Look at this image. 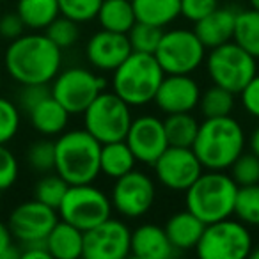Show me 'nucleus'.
Returning <instances> with one entry per match:
<instances>
[{
    "mask_svg": "<svg viewBox=\"0 0 259 259\" xmlns=\"http://www.w3.org/2000/svg\"><path fill=\"white\" fill-rule=\"evenodd\" d=\"M6 71L20 85L50 83L62 66V50L47 34H22L11 41L4 55Z\"/></svg>",
    "mask_w": 259,
    "mask_h": 259,
    "instance_id": "1",
    "label": "nucleus"
},
{
    "mask_svg": "<svg viewBox=\"0 0 259 259\" xmlns=\"http://www.w3.org/2000/svg\"><path fill=\"white\" fill-rule=\"evenodd\" d=\"M245 144L243 126L231 115H224L204 119L199 124L192 149L206 170H227L245 151Z\"/></svg>",
    "mask_w": 259,
    "mask_h": 259,
    "instance_id": "2",
    "label": "nucleus"
},
{
    "mask_svg": "<svg viewBox=\"0 0 259 259\" xmlns=\"http://www.w3.org/2000/svg\"><path fill=\"white\" fill-rule=\"evenodd\" d=\"M101 142L85 128L62 132L55 141V170L69 185L94 183L100 170Z\"/></svg>",
    "mask_w": 259,
    "mask_h": 259,
    "instance_id": "3",
    "label": "nucleus"
},
{
    "mask_svg": "<svg viewBox=\"0 0 259 259\" xmlns=\"http://www.w3.org/2000/svg\"><path fill=\"white\" fill-rule=\"evenodd\" d=\"M238 185L226 170H202L185 192V204L199 220L213 224L233 217Z\"/></svg>",
    "mask_w": 259,
    "mask_h": 259,
    "instance_id": "4",
    "label": "nucleus"
},
{
    "mask_svg": "<svg viewBox=\"0 0 259 259\" xmlns=\"http://www.w3.org/2000/svg\"><path fill=\"white\" fill-rule=\"evenodd\" d=\"M163 69L153 54L132 52L119 68L112 71V91L130 107H144L153 103L162 83Z\"/></svg>",
    "mask_w": 259,
    "mask_h": 259,
    "instance_id": "5",
    "label": "nucleus"
},
{
    "mask_svg": "<svg viewBox=\"0 0 259 259\" xmlns=\"http://www.w3.org/2000/svg\"><path fill=\"white\" fill-rule=\"evenodd\" d=\"M83 128L101 144L124 141L134 121L132 107L114 91H103L83 110Z\"/></svg>",
    "mask_w": 259,
    "mask_h": 259,
    "instance_id": "6",
    "label": "nucleus"
},
{
    "mask_svg": "<svg viewBox=\"0 0 259 259\" xmlns=\"http://www.w3.org/2000/svg\"><path fill=\"white\" fill-rule=\"evenodd\" d=\"M204 62L211 82L233 94H240L257 73V59L252 57L234 41L211 48Z\"/></svg>",
    "mask_w": 259,
    "mask_h": 259,
    "instance_id": "7",
    "label": "nucleus"
},
{
    "mask_svg": "<svg viewBox=\"0 0 259 259\" xmlns=\"http://www.w3.org/2000/svg\"><path fill=\"white\" fill-rule=\"evenodd\" d=\"M254 240L248 226L238 219H224L206 224L195 254L201 259H245L250 255Z\"/></svg>",
    "mask_w": 259,
    "mask_h": 259,
    "instance_id": "8",
    "label": "nucleus"
},
{
    "mask_svg": "<svg viewBox=\"0 0 259 259\" xmlns=\"http://www.w3.org/2000/svg\"><path fill=\"white\" fill-rule=\"evenodd\" d=\"M155 59L165 75H192L206 59V47L190 29H172L162 34Z\"/></svg>",
    "mask_w": 259,
    "mask_h": 259,
    "instance_id": "9",
    "label": "nucleus"
},
{
    "mask_svg": "<svg viewBox=\"0 0 259 259\" xmlns=\"http://www.w3.org/2000/svg\"><path fill=\"white\" fill-rule=\"evenodd\" d=\"M110 197L93 183L69 185L61 206L59 219L73 224L80 231H87L112 217Z\"/></svg>",
    "mask_w": 259,
    "mask_h": 259,
    "instance_id": "10",
    "label": "nucleus"
},
{
    "mask_svg": "<svg viewBox=\"0 0 259 259\" xmlns=\"http://www.w3.org/2000/svg\"><path fill=\"white\" fill-rule=\"evenodd\" d=\"M50 83L52 96L71 115L83 114V110L107 87V80L103 76L80 66L59 71Z\"/></svg>",
    "mask_w": 259,
    "mask_h": 259,
    "instance_id": "11",
    "label": "nucleus"
},
{
    "mask_svg": "<svg viewBox=\"0 0 259 259\" xmlns=\"http://www.w3.org/2000/svg\"><path fill=\"white\" fill-rule=\"evenodd\" d=\"M156 199L155 181L142 170H130L114 180L110 202L112 209L124 219H141L153 208Z\"/></svg>",
    "mask_w": 259,
    "mask_h": 259,
    "instance_id": "12",
    "label": "nucleus"
},
{
    "mask_svg": "<svg viewBox=\"0 0 259 259\" xmlns=\"http://www.w3.org/2000/svg\"><path fill=\"white\" fill-rule=\"evenodd\" d=\"M151 167L158 183L172 192H187L204 170L194 149L176 146H169Z\"/></svg>",
    "mask_w": 259,
    "mask_h": 259,
    "instance_id": "13",
    "label": "nucleus"
},
{
    "mask_svg": "<svg viewBox=\"0 0 259 259\" xmlns=\"http://www.w3.org/2000/svg\"><path fill=\"white\" fill-rule=\"evenodd\" d=\"M132 229L122 220L107 219L98 226L83 231L85 259H124L130 255Z\"/></svg>",
    "mask_w": 259,
    "mask_h": 259,
    "instance_id": "14",
    "label": "nucleus"
},
{
    "mask_svg": "<svg viewBox=\"0 0 259 259\" xmlns=\"http://www.w3.org/2000/svg\"><path fill=\"white\" fill-rule=\"evenodd\" d=\"M57 222V209L43 204L37 199L18 204L9 213L8 219V226L11 229L13 238L18 240L22 245L29 243V241L45 240Z\"/></svg>",
    "mask_w": 259,
    "mask_h": 259,
    "instance_id": "15",
    "label": "nucleus"
},
{
    "mask_svg": "<svg viewBox=\"0 0 259 259\" xmlns=\"http://www.w3.org/2000/svg\"><path fill=\"white\" fill-rule=\"evenodd\" d=\"M124 141L135 155L137 162L146 163V165H153L158 160V156L169 148L163 121L151 114L134 117Z\"/></svg>",
    "mask_w": 259,
    "mask_h": 259,
    "instance_id": "16",
    "label": "nucleus"
},
{
    "mask_svg": "<svg viewBox=\"0 0 259 259\" xmlns=\"http://www.w3.org/2000/svg\"><path fill=\"white\" fill-rule=\"evenodd\" d=\"M201 87L190 75H165L153 103L163 114H181L197 108Z\"/></svg>",
    "mask_w": 259,
    "mask_h": 259,
    "instance_id": "17",
    "label": "nucleus"
},
{
    "mask_svg": "<svg viewBox=\"0 0 259 259\" xmlns=\"http://www.w3.org/2000/svg\"><path fill=\"white\" fill-rule=\"evenodd\" d=\"M132 45L126 34L110 32V30H98L91 36L85 45V57L100 71H114L115 68L126 61L132 54Z\"/></svg>",
    "mask_w": 259,
    "mask_h": 259,
    "instance_id": "18",
    "label": "nucleus"
},
{
    "mask_svg": "<svg viewBox=\"0 0 259 259\" xmlns=\"http://www.w3.org/2000/svg\"><path fill=\"white\" fill-rule=\"evenodd\" d=\"M174 252L165 229L158 224H142L132 231L130 254L137 259H169Z\"/></svg>",
    "mask_w": 259,
    "mask_h": 259,
    "instance_id": "19",
    "label": "nucleus"
},
{
    "mask_svg": "<svg viewBox=\"0 0 259 259\" xmlns=\"http://www.w3.org/2000/svg\"><path fill=\"white\" fill-rule=\"evenodd\" d=\"M236 13L231 8H217L208 16L195 22L194 32L206 47V50H211L215 47L233 41L234 23H236Z\"/></svg>",
    "mask_w": 259,
    "mask_h": 259,
    "instance_id": "20",
    "label": "nucleus"
},
{
    "mask_svg": "<svg viewBox=\"0 0 259 259\" xmlns=\"http://www.w3.org/2000/svg\"><path fill=\"white\" fill-rule=\"evenodd\" d=\"M206 224L202 220H199L188 209H181L169 217L167 224L163 226L169 238L170 245L174 247V250H195V245L201 240V234L204 231Z\"/></svg>",
    "mask_w": 259,
    "mask_h": 259,
    "instance_id": "21",
    "label": "nucleus"
},
{
    "mask_svg": "<svg viewBox=\"0 0 259 259\" xmlns=\"http://www.w3.org/2000/svg\"><path fill=\"white\" fill-rule=\"evenodd\" d=\"M69 115L71 114L52 94L29 112L30 124L45 137H59L62 132H66Z\"/></svg>",
    "mask_w": 259,
    "mask_h": 259,
    "instance_id": "22",
    "label": "nucleus"
},
{
    "mask_svg": "<svg viewBox=\"0 0 259 259\" xmlns=\"http://www.w3.org/2000/svg\"><path fill=\"white\" fill-rule=\"evenodd\" d=\"M50 257L55 259H76L82 257L83 252V231L73 224L61 220L45 238Z\"/></svg>",
    "mask_w": 259,
    "mask_h": 259,
    "instance_id": "23",
    "label": "nucleus"
},
{
    "mask_svg": "<svg viewBox=\"0 0 259 259\" xmlns=\"http://www.w3.org/2000/svg\"><path fill=\"white\" fill-rule=\"evenodd\" d=\"M137 158L132 153L126 141H115L101 144V155H100V170L107 178L117 180V178L128 174L130 170L135 169Z\"/></svg>",
    "mask_w": 259,
    "mask_h": 259,
    "instance_id": "24",
    "label": "nucleus"
},
{
    "mask_svg": "<svg viewBox=\"0 0 259 259\" xmlns=\"http://www.w3.org/2000/svg\"><path fill=\"white\" fill-rule=\"evenodd\" d=\"M96 20L101 29L119 34H128L137 22L132 0H103Z\"/></svg>",
    "mask_w": 259,
    "mask_h": 259,
    "instance_id": "25",
    "label": "nucleus"
},
{
    "mask_svg": "<svg viewBox=\"0 0 259 259\" xmlns=\"http://www.w3.org/2000/svg\"><path fill=\"white\" fill-rule=\"evenodd\" d=\"M181 0H132L137 22L167 27L180 16Z\"/></svg>",
    "mask_w": 259,
    "mask_h": 259,
    "instance_id": "26",
    "label": "nucleus"
},
{
    "mask_svg": "<svg viewBox=\"0 0 259 259\" xmlns=\"http://www.w3.org/2000/svg\"><path fill=\"white\" fill-rule=\"evenodd\" d=\"M16 13L30 30H45L61 15L57 0H18Z\"/></svg>",
    "mask_w": 259,
    "mask_h": 259,
    "instance_id": "27",
    "label": "nucleus"
},
{
    "mask_svg": "<svg viewBox=\"0 0 259 259\" xmlns=\"http://www.w3.org/2000/svg\"><path fill=\"white\" fill-rule=\"evenodd\" d=\"M199 124L201 122L192 115V112H181V114H167L163 119L165 137L169 146L176 148H192L197 137Z\"/></svg>",
    "mask_w": 259,
    "mask_h": 259,
    "instance_id": "28",
    "label": "nucleus"
},
{
    "mask_svg": "<svg viewBox=\"0 0 259 259\" xmlns=\"http://www.w3.org/2000/svg\"><path fill=\"white\" fill-rule=\"evenodd\" d=\"M233 41L259 61V11L250 8L236 13Z\"/></svg>",
    "mask_w": 259,
    "mask_h": 259,
    "instance_id": "29",
    "label": "nucleus"
},
{
    "mask_svg": "<svg viewBox=\"0 0 259 259\" xmlns=\"http://www.w3.org/2000/svg\"><path fill=\"white\" fill-rule=\"evenodd\" d=\"M234 96L231 91L224 89L220 85L213 83L211 87L201 93V100H199V110L204 115V119L209 117H224V115H231L234 110Z\"/></svg>",
    "mask_w": 259,
    "mask_h": 259,
    "instance_id": "30",
    "label": "nucleus"
},
{
    "mask_svg": "<svg viewBox=\"0 0 259 259\" xmlns=\"http://www.w3.org/2000/svg\"><path fill=\"white\" fill-rule=\"evenodd\" d=\"M233 215L248 227H259V183L238 187Z\"/></svg>",
    "mask_w": 259,
    "mask_h": 259,
    "instance_id": "31",
    "label": "nucleus"
},
{
    "mask_svg": "<svg viewBox=\"0 0 259 259\" xmlns=\"http://www.w3.org/2000/svg\"><path fill=\"white\" fill-rule=\"evenodd\" d=\"M69 188V183L66 180H62L57 172L43 176L34 187V199H37L43 204L50 206V208L57 209L61 206L62 199H64L66 192Z\"/></svg>",
    "mask_w": 259,
    "mask_h": 259,
    "instance_id": "32",
    "label": "nucleus"
},
{
    "mask_svg": "<svg viewBox=\"0 0 259 259\" xmlns=\"http://www.w3.org/2000/svg\"><path fill=\"white\" fill-rule=\"evenodd\" d=\"M163 29L162 27L151 25V23L135 22V25L130 29L128 41L132 45L134 52H142V54H155L160 39H162Z\"/></svg>",
    "mask_w": 259,
    "mask_h": 259,
    "instance_id": "33",
    "label": "nucleus"
},
{
    "mask_svg": "<svg viewBox=\"0 0 259 259\" xmlns=\"http://www.w3.org/2000/svg\"><path fill=\"white\" fill-rule=\"evenodd\" d=\"M45 34H47L52 43L57 45L61 50H66V48H71L73 45L78 41L80 29L76 22L59 15L57 18L45 29Z\"/></svg>",
    "mask_w": 259,
    "mask_h": 259,
    "instance_id": "34",
    "label": "nucleus"
},
{
    "mask_svg": "<svg viewBox=\"0 0 259 259\" xmlns=\"http://www.w3.org/2000/svg\"><path fill=\"white\" fill-rule=\"evenodd\" d=\"M27 162L36 172L47 174L55 170V142L50 139L32 142L27 151Z\"/></svg>",
    "mask_w": 259,
    "mask_h": 259,
    "instance_id": "35",
    "label": "nucleus"
},
{
    "mask_svg": "<svg viewBox=\"0 0 259 259\" xmlns=\"http://www.w3.org/2000/svg\"><path fill=\"white\" fill-rule=\"evenodd\" d=\"M231 178L238 187H247V185H257L259 183V156L252 151L241 153L233 165L229 167Z\"/></svg>",
    "mask_w": 259,
    "mask_h": 259,
    "instance_id": "36",
    "label": "nucleus"
},
{
    "mask_svg": "<svg viewBox=\"0 0 259 259\" xmlns=\"http://www.w3.org/2000/svg\"><path fill=\"white\" fill-rule=\"evenodd\" d=\"M62 16L76 23H87L96 18L103 0H57Z\"/></svg>",
    "mask_w": 259,
    "mask_h": 259,
    "instance_id": "37",
    "label": "nucleus"
},
{
    "mask_svg": "<svg viewBox=\"0 0 259 259\" xmlns=\"http://www.w3.org/2000/svg\"><path fill=\"white\" fill-rule=\"evenodd\" d=\"M20 130V110L11 100L0 96V144H8Z\"/></svg>",
    "mask_w": 259,
    "mask_h": 259,
    "instance_id": "38",
    "label": "nucleus"
},
{
    "mask_svg": "<svg viewBox=\"0 0 259 259\" xmlns=\"http://www.w3.org/2000/svg\"><path fill=\"white\" fill-rule=\"evenodd\" d=\"M20 174V165L15 153L6 144H0V192L8 190L16 183Z\"/></svg>",
    "mask_w": 259,
    "mask_h": 259,
    "instance_id": "39",
    "label": "nucleus"
},
{
    "mask_svg": "<svg viewBox=\"0 0 259 259\" xmlns=\"http://www.w3.org/2000/svg\"><path fill=\"white\" fill-rule=\"evenodd\" d=\"M219 8V0H181L180 16L195 23Z\"/></svg>",
    "mask_w": 259,
    "mask_h": 259,
    "instance_id": "40",
    "label": "nucleus"
},
{
    "mask_svg": "<svg viewBox=\"0 0 259 259\" xmlns=\"http://www.w3.org/2000/svg\"><path fill=\"white\" fill-rule=\"evenodd\" d=\"M50 94L52 91L48 83H27V85H22V91L18 94V103L29 114L36 105H39L43 100H47Z\"/></svg>",
    "mask_w": 259,
    "mask_h": 259,
    "instance_id": "41",
    "label": "nucleus"
},
{
    "mask_svg": "<svg viewBox=\"0 0 259 259\" xmlns=\"http://www.w3.org/2000/svg\"><path fill=\"white\" fill-rule=\"evenodd\" d=\"M240 100L245 112L252 117L259 119V73H255L250 82L241 89Z\"/></svg>",
    "mask_w": 259,
    "mask_h": 259,
    "instance_id": "42",
    "label": "nucleus"
},
{
    "mask_svg": "<svg viewBox=\"0 0 259 259\" xmlns=\"http://www.w3.org/2000/svg\"><path fill=\"white\" fill-rule=\"evenodd\" d=\"M25 23L22 22V18L18 16V13H6L2 18H0V36L6 37V39L13 41L16 37H20L25 30Z\"/></svg>",
    "mask_w": 259,
    "mask_h": 259,
    "instance_id": "43",
    "label": "nucleus"
},
{
    "mask_svg": "<svg viewBox=\"0 0 259 259\" xmlns=\"http://www.w3.org/2000/svg\"><path fill=\"white\" fill-rule=\"evenodd\" d=\"M20 257V250L15 247V238L8 224L0 222V259Z\"/></svg>",
    "mask_w": 259,
    "mask_h": 259,
    "instance_id": "44",
    "label": "nucleus"
},
{
    "mask_svg": "<svg viewBox=\"0 0 259 259\" xmlns=\"http://www.w3.org/2000/svg\"><path fill=\"white\" fill-rule=\"evenodd\" d=\"M23 250L20 252V257L23 259H50V252L47 248V241H29L22 245Z\"/></svg>",
    "mask_w": 259,
    "mask_h": 259,
    "instance_id": "45",
    "label": "nucleus"
},
{
    "mask_svg": "<svg viewBox=\"0 0 259 259\" xmlns=\"http://www.w3.org/2000/svg\"><path fill=\"white\" fill-rule=\"evenodd\" d=\"M248 148H250V151L254 153V155L259 156V124L254 128V132L250 134V137H248Z\"/></svg>",
    "mask_w": 259,
    "mask_h": 259,
    "instance_id": "46",
    "label": "nucleus"
},
{
    "mask_svg": "<svg viewBox=\"0 0 259 259\" xmlns=\"http://www.w3.org/2000/svg\"><path fill=\"white\" fill-rule=\"evenodd\" d=\"M248 257H252V259H259V245H254V247H252L250 255H248Z\"/></svg>",
    "mask_w": 259,
    "mask_h": 259,
    "instance_id": "47",
    "label": "nucleus"
},
{
    "mask_svg": "<svg viewBox=\"0 0 259 259\" xmlns=\"http://www.w3.org/2000/svg\"><path fill=\"white\" fill-rule=\"evenodd\" d=\"M250 2V8L255 9V11H259V0H248Z\"/></svg>",
    "mask_w": 259,
    "mask_h": 259,
    "instance_id": "48",
    "label": "nucleus"
},
{
    "mask_svg": "<svg viewBox=\"0 0 259 259\" xmlns=\"http://www.w3.org/2000/svg\"><path fill=\"white\" fill-rule=\"evenodd\" d=\"M0 87H2V73H0Z\"/></svg>",
    "mask_w": 259,
    "mask_h": 259,
    "instance_id": "49",
    "label": "nucleus"
}]
</instances>
